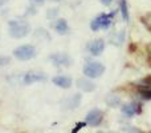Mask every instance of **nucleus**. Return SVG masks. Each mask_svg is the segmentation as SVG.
<instances>
[{"label": "nucleus", "instance_id": "5", "mask_svg": "<svg viewBox=\"0 0 151 133\" xmlns=\"http://www.w3.org/2000/svg\"><path fill=\"white\" fill-rule=\"evenodd\" d=\"M102 118H104V115L99 109H91L88 112L85 117V121L88 125L90 126H98L99 124L102 123Z\"/></svg>", "mask_w": 151, "mask_h": 133}, {"label": "nucleus", "instance_id": "22", "mask_svg": "<svg viewBox=\"0 0 151 133\" xmlns=\"http://www.w3.org/2000/svg\"><path fill=\"white\" fill-rule=\"evenodd\" d=\"M7 1H8V0H0V7H1V5H4Z\"/></svg>", "mask_w": 151, "mask_h": 133}, {"label": "nucleus", "instance_id": "16", "mask_svg": "<svg viewBox=\"0 0 151 133\" xmlns=\"http://www.w3.org/2000/svg\"><path fill=\"white\" fill-rule=\"evenodd\" d=\"M106 102L110 105V107H117V105L121 102V100H119V97H117V96H113V94H110V96H107Z\"/></svg>", "mask_w": 151, "mask_h": 133}, {"label": "nucleus", "instance_id": "3", "mask_svg": "<svg viewBox=\"0 0 151 133\" xmlns=\"http://www.w3.org/2000/svg\"><path fill=\"white\" fill-rule=\"evenodd\" d=\"M13 56L17 60L21 61H28L31 59H33L36 56V48L31 44H25V45H20V47L13 49Z\"/></svg>", "mask_w": 151, "mask_h": 133}, {"label": "nucleus", "instance_id": "12", "mask_svg": "<svg viewBox=\"0 0 151 133\" xmlns=\"http://www.w3.org/2000/svg\"><path fill=\"white\" fill-rule=\"evenodd\" d=\"M77 86L83 92H91L96 89V85L90 81V78L86 77V78H78L77 80Z\"/></svg>", "mask_w": 151, "mask_h": 133}, {"label": "nucleus", "instance_id": "9", "mask_svg": "<svg viewBox=\"0 0 151 133\" xmlns=\"http://www.w3.org/2000/svg\"><path fill=\"white\" fill-rule=\"evenodd\" d=\"M141 112V105L137 104V102H129V104H125L122 107V113L127 117H133L134 115Z\"/></svg>", "mask_w": 151, "mask_h": 133}, {"label": "nucleus", "instance_id": "1", "mask_svg": "<svg viewBox=\"0 0 151 133\" xmlns=\"http://www.w3.org/2000/svg\"><path fill=\"white\" fill-rule=\"evenodd\" d=\"M8 25H9V36L13 39H23L31 32V25L24 20H11Z\"/></svg>", "mask_w": 151, "mask_h": 133}, {"label": "nucleus", "instance_id": "17", "mask_svg": "<svg viewBox=\"0 0 151 133\" xmlns=\"http://www.w3.org/2000/svg\"><path fill=\"white\" fill-rule=\"evenodd\" d=\"M11 63V59L8 56H1L0 55V67H5Z\"/></svg>", "mask_w": 151, "mask_h": 133}, {"label": "nucleus", "instance_id": "7", "mask_svg": "<svg viewBox=\"0 0 151 133\" xmlns=\"http://www.w3.org/2000/svg\"><path fill=\"white\" fill-rule=\"evenodd\" d=\"M138 93L143 100H151V78H145L138 85Z\"/></svg>", "mask_w": 151, "mask_h": 133}, {"label": "nucleus", "instance_id": "13", "mask_svg": "<svg viewBox=\"0 0 151 133\" xmlns=\"http://www.w3.org/2000/svg\"><path fill=\"white\" fill-rule=\"evenodd\" d=\"M55 31L57 32L58 35H66L69 31L68 21H66L65 19H58L55 24Z\"/></svg>", "mask_w": 151, "mask_h": 133}, {"label": "nucleus", "instance_id": "6", "mask_svg": "<svg viewBox=\"0 0 151 133\" xmlns=\"http://www.w3.org/2000/svg\"><path fill=\"white\" fill-rule=\"evenodd\" d=\"M49 60L52 61L55 67L68 68V67H70V64H72V59L69 57L68 55H65V53H53L49 57Z\"/></svg>", "mask_w": 151, "mask_h": 133}, {"label": "nucleus", "instance_id": "23", "mask_svg": "<svg viewBox=\"0 0 151 133\" xmlns=\"http://www.w3.org/2000/svg\"><path fill=\"white\" fill-rule=\"evenodd\" d=\"M50 1H60V0H50Z\"/></svg>", "mask_w": 151, "mask_h": 133}, {"label": "nucleus", "instance_id": "11", "mask_svg": "<svg viewBox=\"0 0 151 133\" xmlns=\"http://www.w3.org/2000/svg\"><path fill=\"white\" fill-rule=\"evenodd\" d=\"M52 81L56 86L63 89H69L72 86V78L68 76H56V77H53Z\"/></svg>", "mask_w": 151, "mask_h": 133}, {"label": "nucleus", "instance_id": "15", "mask_svg": "<svg viewBox=\"0 0 151 133\" xmlns=\"http://www.w3.org/2000/svg\"><path fill=\"white\" fill-rule=\"evenodd\" d=\"M80 101H81V96H80V94H74L72 99L68 100V108H72V109H74V108L78 107Z\"/></svg>", "mask_w": 151, "mask_h": 133}, {"label": "nucleus", "instance_id": "2", "mask_svg": "<svg viewBox=\"0 0 151 133\" xmlns=\"http://www.w3.org/2000/svg\"><path fill=\"white\" fill-rule=\"evenodd\" d=\"M115 16V12L111 13H101L98 15L93 21L90 23V28L91 31H99V29H106L110 27L113 19Z\"/></svg>", "mask_w": 151, "mask_h": 133}, {"label": "nucleus", "instance_id": "19", "mask_svg": "<svg viewBox=\"0 0 151 133\" xmlns=\"http://www.w3.org/2000/svg\"><path fill=\"white\" fill-rule=\"evenodd\" d=\"M50 11H52V12H48V13H47L48 17H53V16L57 13V9H50Z\"/></svg>", "mask_w": 151, "mask_h": 133}, {"label": "nucleus", "instance_id": "14", "mask_svg": "<svg viewBox=\"0 0 151 133\" xmlns=\"http://www.w3.org/2000/svg\"><path fill=\"white\" fill-rule=\"evenodd\" d=\"M119 11H121V15H122V19L125 21H129V9H127V1L126 0H121V4H119Z\"/></svg>", "mask_w": 151, "mask_h": 133}, {"label": "nucleus", "instance_id": "18", "mask_svg": "<svg viewBox=\"0 0 151 133\" xmlns=\"http://www.w3.org/2000/svg\"><path fill=\"white\" fill-rule=\"evenodd\" d=\"M85 125H86V121H85V123H80V124H77V125H76V128L73 129V133L78 132V131H80V129H82Z\"/></svg>", "mask_w": 151, "mask_h": 133}, {"label": "nucleus", "instance_id": "8", "mask_svg": "<svg viewBox=\"0 0 151 133\" xmlns=\"http://www.w3.org/2000/svg\"><path fill=\"white\" fill-rule=\"evenodd\" d=\"M39 81H45V76L39 72H28L23 78V83L25 85H31V84L39 83Z\"/></svg>", "mask_w": 151, "mask_h": 133}, {"label": "nucleus", "instance_id": "21", "mask_svg": "<svg viewBox=\"0 0 151 133\" xmlns=\"http://www.w3.org/2000/svg\"><path fill=\"white\" fill-rule=\"evenodd\" d=\"M33 3H36V4H42L44 3V0H32Z\"/></svg>", "mask_w": 151, "mask_h": 133}, {"label": "nucleus", "instance_id": "20", "mask_svg": "<svg viewBox=\"0 0 151 133\" xmlns=\"http://www.w3.org/2000/svg\"><path fill=\"white\" fill-rule=\"evenodd\" d=\"M99 1H101L104 5H110L113 3V0H99Z\"/></svg>", "mask_w": 151, "mask_h": 133}, {"label": "nucleus", "instance_id": "4", "mask_svg": "<svg viewBox=\"0 0 151 133\" xmlns=\"http://www.w3.org/2000/svg\"><path fill=\"white\" fill-rule=\"evenodd\" d=\"M105 72V67L98 61H89L83 67V75L89 78H98Z\"/></svg>", "mask_w": 151, "mask_h": 133}, {"label": "nucleus", "instance_id": "10", "mask_svg": "<svg viewBox=\"0 0 151 133\" xmlns=\"http://www.w3.org/2000/svg\"><path fill=\"white\" fill-rule=\"evenodd\" d=\"M105 49V41L102 39H97L94 40L93 43L89 47V52L91 53L93 56H99Z\"/></svg>", "mask_w": 151, "mask_h": 133}]
</instances>
